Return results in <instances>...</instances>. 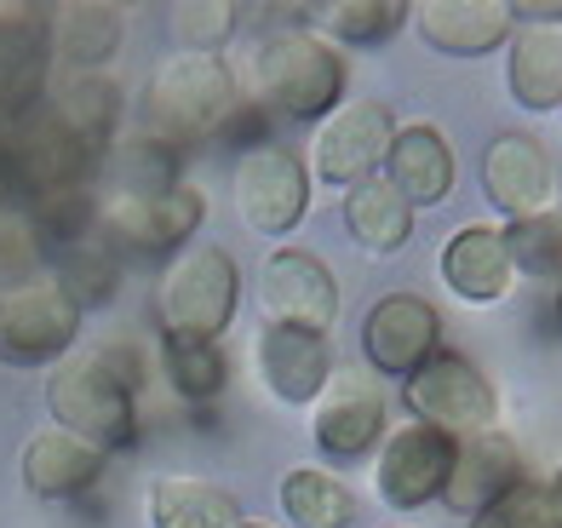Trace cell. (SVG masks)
<instances>
[{"label": "cell", "instance_id": "obj_22", "mask_svg": "<svg viewBox=\"0 0 562 528\" xmlns=\"http://www.w3.org/2000/svg\"><path fill=\"white\" fill-rule=\"evenodd\" d=\"M104 476V454L69 431H41L23 442V488L35 499H75Z\"/></svg>", "mask_w": 562, "mask_h": 528}, {"label": "cell", "instance_id": "obj_12", "mask_svg": "<svg viewBox=\"0 0 562 528\" xmlns=\"http://www.w3.org/2000/svg\"><path fill=\"white\" fill-rule=\"evenodd\" d=\"M385 442V391L373 373H334L316 396V448L334 465H356Z\"/></svg>", "mask_w": 562, "mask_h": 528}, {"label": "cell", "instance_id": "obj_14", "mask_svg": "<svg viewBox=\"0 0 562 528\" xmlns=\"http://www.w3.org/2000/svg\"><path fill=\"white\" fill-rule=\"evenodd\" d=\"M252 357H259L265 391L276 402H288V408H311V402L327 391V380L339 373L327 334L293 328V322H265L259 339H252Z\"/></svg>", "mask_w": 562, "mask_h": 528}, {"label": "cell", "instance_id": "obj_7", "mask_svg": "<svg viewBox=\"0 0 562 528\" xmlns=\"http://www.w3.org/2000/svg\"><path fill=\"white\" fill-rule=\"evenodd\" d=\"M75 334H81V305L53 270L0 288V362L7 368H58Z\"/></svg>", "mask_w": 562, "mask_h": 528}, {"label": "cell", "instance_id": "obj_18", "mask_svg": "<svg viewBox=\"0 0 562 528\" xmlns=\"http://www.w3.org/2000/svg\"><path fill=\"white\" fill-rule=\"evenodd\" d=\"M385 184L407 201V207H437L459 184V156L437 121H407L396 127L385 149Z\"/></svg>", "mask_w": 562, "mask_h": 528}, {"label": "cell", "instance_id": "obj_21", "mask_svg": "<svg viewBox=\"0 0 562 528\" xmlns=\"http://www.w3.org/2000/svg\"><path fill=\"white\" fill-rule=\"evenodd\" d=\"M522 448L510 442L505 431H482V437H465L459 442V460H453V476H448V506L459 517H476L488 499H499L505 488L522 483Z\"/></svg>", "mask_w": 562, "mask_h": 528}, {"label": "cell", "instance_id": "obj_30", "mask_svg": "<svg viewBox=\"0 0 562 528\" xmlns=\"http://www.w3.org/2000/svg\"><path fill=\"white\" fill-rule=\"evenodd\" d=\"M465 528H562V471L551 476H522L517 488L488 499Z\"/></svg>", "mask_w": 562, "mask_h": 528}, {"label": "cell", "instance_id": "obj_10", "mask_svg": "<svg viewBox=\"0 0 562 528\" xmlns=\"http://www.w3.org/2000/svg\"><path fill=\"white\" fill-rule=\"evenodd\" d=\"M236 207L247 218V231L259 236H288L299 231L304 207H311V167L288 144L247 149L236 167Z\"/></svg>", "mask_w": 562, "mask_h": 528}, {"label": "cell", "instance_id": "obj_38", "mask_svg": "<svg viewBox=\"0 0 562 528\" xmlns=\"http://www.w3.org/2000/svg\"><path fill=\"white\" fill-rule=\"evenodd\" d=\"M0 213H18V201H12V179H7V161H0Z\"/></svg>", "mask_w": 562, "mask_h": 528}, {"label": "cell", "instance_id": "obj_13", "mask_svg": "<svg viewBox=\"0 0 562 528\" xmlns=\"http://www.w3.org/2000/svg\"><path fill=\"white\" fill-rule=\"evenodd\" d=\"M396 138V115L379 98H356L327 115V127L316 133V179L322 184H362L373 179V167H385V149Z\"/></svg>", "mask_w": 562, "mask_h": 528}, {"label": "cell", "instance_id": "obj_8", "mask_svg": "<svg viewBox=\"0 0 562 528\" xmlns=\"http://www.w3.org/2000/svg\"><path fill=\"white\" fill-rule=\"evenodd\" d=\"M402 402L419 414V425H437L453 442L494 431V419H499V391L465 350H437L419 373H407Z\"/></svg>", "mask_w": 562, "mask_h": 528}, {"label": "cell", "instance_id": "obj_27", "mask_svg": "<svg viewBox=\"0 0 562 528\" xmlns=\"http://www.w3.org/2000/svg\"><path fill=\"white\" fill-rule=\"evenodd\" d=\"M510 98L522 110H562V30H517L510 35Z\"/></svg>", "mask_w": 562, "mask_h": 528}, {"label": "cell", "instance_id": "obj_15", "mask_svg": "<svg viewBox=\"0 0 562 528\" xmlns=\"http://www.w3.org/2000/svg\"><path fill=\"white\" fill-rule=\"evenodd\" d=\"M46 75H53L46 18L7 12L0 18V138L46 110Z\"/></svg>", "mask_w": 562, "mask_h": 528}, {"label": "cell", "instance_id": "obj_23", "mask_svg": "<svg viewBox=\"0 0 562 528\" xmlns=\"http://www.w3.org/2000/svg\"><path fill=\"white\" fill-rule=\"evenodd\" d=\"M121 30H126V12L121 7H104V0H69L46 18V41H53V58L69 64V75H98L115 46H121Z\"/></svg>", "mask_w": 562, "mask_h": 528}, {"label": "cell", "instance_id": "obj_20", "mask_svg": "<svg viewBox=\"0 0 562 528\" xmlns=\"http://www.w3.org/2000/svg\"><path fill=\"white\" fill-rule=\"evenodd\" d=\"M442 282L453 288V299L465 305H499V299L517 288V265L505 254L499 224H465L442 241Z\"/></svg>", "mask_w": 562, "mask_h": 528}, {"label": "cell", "instance_id": "obj_41", "mask_svg": "<svg viewBox=\"0 0 562 528\" xmlns=\"http://www.w3.org/2000/svg\"><path fill=\"white\" fill-rule=\"evenodd\" d=\"M391 528H396V523H391Z\"/></svg>", "mask_w": 562, "mask_h": 528}, {"label": "cell", "instance_id": "obj_25", "mask_svg": "<svg viewBox=\"0 0 562 528\" xmlns=\"http://www.w3.org/2000/svg\"><path fill=\"white\" fill-rule=\"evenodd\" d=\"M345 231L368 254H396V247L414 241V207L385 179H362L345 190Z\"/></svg>", "mask_w": 562, "mask_h": 528}, {"label": "cell", "instance_id": "obj_16", "mask_svg": "<svg viewBox=\"0 0 562 528\" xmlns=\"http://www.w3.org/2000/svg\"><path fill=\"white\" fill-rule=\"evenodd\" d=\"M265 316L293 322V328L327 334L339 322V282L322 254L311 247H281L265 265Z\"/></svg>", "mask_w": 562, "mask_h": 528}, {"label": "cell", "instance_id": "obj_35", "mask_svg": "<svg viewBox=\"0 0 562 528\" xmlns=\"http://www.w3.org/2000/svg\"><path fill=\"white\" fill-rule=\"evenodd\" d=\"M30 276H41V236L30 213H0V282L18 288L30 282Z\"/></svg>", "mask_w": 562, "mask_h": 528}, {"label": "cell", "instance_id": "obj_2", "mask_svg": "<svg viewBox=\"0 0 562 528\" xmlns=\"http://www.w3.org/2000/svg\"><path fill=\"white\" fill-rule=\"evenodd\" d=\"M345 58L316 30H276L252 53V104L288 121H322L345 104Z\"/></svg>", "mask_w": 562, "mask_h": 528}, {"label": "cell", "instance_id": "obj_36", "mask_svg": "<svg viewBox=\"0 0 562 528\" xmlns=\"http://www.w3.org/2000/svg\"><path fill=\"white\" fill-rule=\"evenodd\" d=\"M213 138L236 144L241 156H247V149H265V144L276 138V133H270V110H259V104H252V98H241V104L224 115V127H218Z\"/></svg>", "mask_w": 562, "mask_h": 528}, {"label": "cell", "instance_id": "obj_19", "mask_svg": "<svg viewBox=\"0 0 562 528\" xmlns=\"http://www.w3.org/2000/svg\"><path fill=\"white\" fill-rule=\"evenodd\" d=\"M414 23L448 58H488L517 35L505 0H425V7H414Z\"/></svg>", "mask_w": 562, "mask_h": 528}, {"label": "cell", "instance_id": "obj_5", "mask_svg": "<svg viewBox=\"0 0 562 528\" xmlns=\"http://www.w3.org/2000/svg\"><path fill=\"white\" fill-rule=\"evenodd\" d=\"M46 408H53L58 431L92 442L98 454L138 448V396H126L98 368V357H64L46 373Z\"/></svg>", "mask_w": 562, "mask_h": 528}, {"label": "cell", "instance_id": "obj_33", "mask_svg": "<svg viewBox=\"0 0 562 528\" xmlns=\"http://www.w3.org/2000/svg\"><path fill=\"white\" fill-rule=\"evenodd\" d=\"M499 236H505V254L517 265V276H540V282L551 276V282H562V213L557 207L510 218Z\"/></svg>", "mask_w": 562, "mask_h": 528}, {"label": "cell", "instance_id": "obj_26", "mask_svg": "<svg viewBox=\"0 0 562 528\" xmlns=\"http://www.w3.org/2000/svg\"><path fill=\"white\" fill-rule=\"evenodd\" d=\"M46 110H53L81 144H92L98 156H104L115 127H121V87L110 75H64L58 92L46 98Z\"/></svg>", "mask_w": 562, "mask_h": 528}, {"label": "cell", "instance_id": "obj_31", "mask_svg": "<svg viewBox=\"0 0 562 528\" xmlns=\"http://www.w3.org/2000/svg\"><path fill=\"white\" fill-rule=\"evenodd\" d=\"M407 18H414L407 0H339L316 12V30L339 46H385L396 30H407Z\"/></svg>", "mask_w": 562, "mask_h": 528}, {"label": "cell", "instance_id": "obj_40", "mask_svg": "<svg viewBox=\"0 0 562 528\" xmlns=\"http://www.w3.org/2000/svg\"><path fill=\"white\" fill-rule=\"evenodd\" d=\"M241 528H270V523H241Z\"/></svg>", "mask_w": 562, "mask_h": 528}, {"label": "cell", "instance_id": "obj_37", "mask_svg": "<svg viewBox=\"0 0 562 528\" xmlns=\"http://www.w3.org/2000/svg\"><path fill=\"white\" fill-rule=\"evenodd\" d=\"M98 368H104V373H110V380H115L126 396H138V391H144V357H138V345L110 339L104 350H98Z\"/></svg>", "mask_w": 562, "mask_h": 528}, {"label": "cell", "instance_id": "obj_32", "mask_svg": "<svg viewBox=\"0 0 562 528\" xmlns=\"http://www.w3.org/2000/svg\"><path fill=\"white\" fill-rule=\"evenodd\" d=\"M167 380L184 402L207 408L229 385V357L218 350V339H167Z\"/></svg>", "mask_w": 562, "mask_h": 528}, {"label": "cell", "instance_id": "obj_11", "mask_svg": "<svg viewBox=\"0 0 562 528\" xmlns=\"http://www.w3.org/2000/svg\"><path fill=\"white\" fill-rule=\"evenodd\" d=\"M442 350V311L425 293H385L362 322V357L368 373L407 380Z\"/></svg>", "mask_w": 562, "mask_h": 528}, {"label": "cell", "instance_id": "obj_24", "mask_svg": "<svg viewBox=\"0 0 562 528\" xmlns=\"http://www.w3.org/2000/svg\"><path fill=\"white\" fill-rule=\"evenodd\" d=\"M149 523L156 528H241V499L207 476H156L149 483Z\"/></svg>", "mask_w": 562, "mask_h": 528}, {"label": "cell", "instance_id": "obj_3", "mask_svg": "<svg viewBox=\"0 0 562 528\" xmlns=\"http://www.w3.org/2000/svg\"><path fill=\"white\" fill-rule=\"evenodd\" d=\"M241 299V270L224 247L201 241L190 254H178L156 288V322L167 339H218L236 316Z\"/></svg>", "mask_w": 562, "mask_h": 528}, {"label": "cell", "instance_id": "obj_17", "mask_svg": "<svg viewBox=\"0 0 562 528\" xmlns=\"http://www.w3.org/2000/svg\"><path fill=\"white\" fill-rule=\"evenodd\" d=\"M551 156L533 133L505 127L494 133V144L482 149V195L494 201L505 218H528L551 207Z\"/></svg>", "mask_w": 562, "mask_h": 528}, {"label": "cell", "instance_id": "obj_6", "mask_svg": "<svg viewBox=\"0 0 562 528\" xmlns=\"http://www.w3.org/2000/svg\"><path fill=\"white\" fill-rule=\"evenodd\" d=\"M0 161H7V179H12V201L18 207H41L53 195H75L92 184L98 172V149L81 144L53 110L30 115L18 133L0 138Z\"/></svg>", "mask_w": 562, "mask_h": 528}, {"label": "cell", "instance_id": "obj_1", "mask_svg": "<svg viewBox=\"0 0 562 528\" xmlns=\"http://www.w3.org/2000/svg\"><path fill=\"white\" fill-rule=\"evenodd\" d=\"M236 104H241V92H236V69L224 64V53L218 58L172 53L149 69L144 98H138V127L149 144L184 156L195 138H213Z\"/></svg>", "mask_w": 562, "mask_h": 528}, {"label": "cell", "instance_id": "obj_42", "mask_svg": "<svg viewBox=\"0 0 562 528\" xmlns=\"http://www.w3.org/2000/svg\"><path fill=\"white\" fill-rule=\"evenodd\" d=\"M557 213H562V207H557Z\"/></svg>", "mask_w": 562, "mask_h": 528}, {"label": "cell", "instance_id": "obj_28", "mask_svg": "<svg viewBox=\"0 0 562 528\" xmlns=\"http://www.w3.org/2000/svg\"><path fill=\"white\" fill-rule=\"evenodd\" d=\"M281 512H288L299 528H350L362 506H356V494L339 483L334 471L304 465V471L281 476Z\"/></svg>", "mask_w": 562, "mask_h": 528}, {"label": "cell", "instance_id": "obj_29", "mask_svg": "<svg viewBox=\"0 0 562 528\" xmlns=\"http://www.w3.org/2000/svg\"><path fill=\"white\" fill-rule=\"evenodd\" d=\"M53 276L64 282V293L75 299V305L92 311V305H104V299L121 288V259H115V247L92 231L81 241L58 247V254H53Z\"/></svg>", "mask_w": 562, "mask_h": 528}, {"label": "cell", "instance_id": "obj_34", "mask_svg": "<svg viewBox=\"0 0 562 528\" xmlns=\"http://www.w3.org/2000/svg\"><path fill=\"white\" fill-rule=\"evenodd\" d=\"M172 35L184 53L218 58V46L236 35V7L229 0H184V7H172Z\"/></svg>", "mask_w": 562, "mask_h": 528}, {"label": "cell", "instance_id": "obj_39", "mask_svg": "<svg viewBox=\"0 0 562 528\" xmlns=\"http://www.w3.org/2000/svg\"><path fill=\"white\" fill-rule=\"evenodd\" d=\"M551 311H557V322H562V282H557V305H551Z\"/></svg>", "mask_w": 562, "mask_h": 528}, {"label": "cell", "instance_id": "obj_4", "mask_svg": "<svg viewBox=\"0 0 562 528\" xmlns=\"http://www.w3.org/2000/svg\"><path fill=\"white\" fill-rule=\"evenodd\" d=\"M201 218H207V201H201L195 184H167V190H138L126 195L115 190L110 201H98V236L115 247V259H172L178 247H184Z\"/></svg>", "mask_w": 562, "mask_h": 528}, {"label": "cell", "instance_id": "obj_9", "mask_svg": "<svg viewBox=\"0 0 562 528\" xmlns=\"http://www.w3.org/2000/svg\"><path fill=\"white\" fill-rule=\"evenodd\" d=\"M459 460V442L437 425H402L396 437H385L379 448V465H373V488L391 512H419V506H437L448 494V476Z\"/></svg>", "mask_w": 562, "mask_h": 528}]
</instances>
